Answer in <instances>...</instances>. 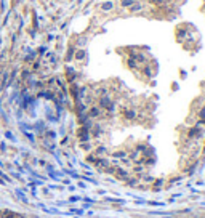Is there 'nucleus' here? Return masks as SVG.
<instances>
[{
    "instance_id": "1",
    "label": "nucleus",
    "mask_w": 205,
    "mask_h": 218,
    "mask_svg": "<svg viewBox=\"0 0 205 218\" xmlns=\"http://www.w3.org/2000/svg\"><path fill=\"white\" fill-rule=\"evenodd\" d=\"M0 218H18V215L13 213V212H10V210H3V212H0Z\"/></svg>"
}]
</instances>
